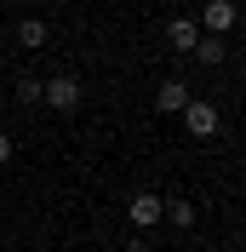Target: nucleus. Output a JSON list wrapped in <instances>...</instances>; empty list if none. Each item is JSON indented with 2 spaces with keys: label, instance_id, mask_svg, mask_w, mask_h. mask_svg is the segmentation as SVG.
<instances>
[{
  "label": "nucleus",
  "instance_id": "nucleus-7",
  "mask_svg": "<svg viewBox=\"0 0 246 252\" xmlns=\"http://www.w3.org/2000/svg\"><path fill=\"white\" fill-rule=\"evenodd\" d=\"M17 40H23L29 52H40L52 40V23H46V17H23V23H17Z\"/></svg>",
  "mask_w": 246,
  "mask_h": 252
},
{
  "label": "nucleus",
  "instance_id": "nucleus-5",
  "mask_svg": "<svg viewBox=\"0 0 246 252\" xmlns=\"http://www.w3.org/2000/svg\"><path fill=\"white\" fill-rule=\"evenodd\" d=\"M166 40H172V52H195L200 46V23H195V17H172V23H166Z\"/></svg>",
  "mask_w": 246,
  "mask_h": 252
},
{
  "label": "nucleus",
  "instance_id": "nucleus-11",
  "mask_svg": "<svg viewBox=\"0 0 246 252\" xmlns=\"http://www.w3.org/2000/svg\"><path fill=\"white\" fill-rule=\"evenodd\" d=\"M6 160H12V138H6V132H0V166H6Z\"/></svg>",
  "mask_w": 246,
  "mask_h": 252
},
{
  "label": "nucleus",
  "instance_id": "nucleus-6",
  "mask_svg": "<svg viewBox=\"0 0 246 252\" xmlns=\"http://www.w3.org/2000/svg\"><path fill=\"white\" fill-rule=\"evenodd\" d=\"M189 86L184 80H160V92H154V109H166V115H184V103H189Z\"/></svg>",
  "mask_w": 246,
  "mask_h": 252
},
{
  "label": "nucleus",
  "instance_id": "nucleus-4",
  "mask_svg": "<svg viewBox=\"0 0 246 252\" xmlns=\"http://www.w3.org/2000/svg\"><path fill=\"white\" fill-rule=\"evenodd\" d=\"M235 17H241V12H235V0H206V6H200V17H195V23H200V29H206V34H217V40H223V34L235 29Z\"/></svg>",
  "mask_w": 246,
  "mask_h": 252
},
{
  "label": "nucleus",
  "instance_id": "nucleus-8",
  "mask_svg": "<svg viewBox=\"0 0 246 252\" xmlns=\"http://www.w3.org/2000/svg\"><path fill=\"white\" fill-rule=\"evenodd\" d=\"M166 218L178 223V229H195V218H200V212H195V201H166Z\"/></svg>",
  "mask_w": 246,
  "mask_h": 252
},
{
  "label": "nucleus",
  "instance_id": "nucleus-1",
  "mask_svg": "<svg viewBox=\"0 0 246 252\" xmlns=\"http://www.w3.org/2000/svg\"><path fill=\"white\" fill-rule=\"evenodd\" d=\"M80 97H86V86H80V75H52L40 80V103H46L52 115H75Z\"/></svg>",
  "mask_w": 246,
  "mask_h": 252
},
{
  "label": "nucleus",
  "instance_id": "nucleus-3",
  "mask_svg": "<svg viewBox=\"0 0 246 252\" xmlns=\"http://www.w3.org/2000/svg\"><path fill=\"white\" fill-rule=\"evenodd\" d=\"M184 132H189V138H212V132H217V103L189 97V103H184Z\"/></svg>",
  "mask_w": 246,
  "mask_h": 252
},
{
  "label": "nucleus",
  "instance_id": "nucleus-9",
  "mask_svg": "<svg viewBox=\"0 0 246 252\" xmlns=\"http://www.w3.org/2000/svg\"><path fill=\"white\" fill-rule=\"evenodd\" d=\"M195 58H200V63H223V40H217V34H200Z\"/></svg>",
  "mask_w": 246,
  "mask_h": 252
},
{
  "label": "nucleus",
  "instance_id": "nucleus-2",
  "mask_svg": "<svg viewBox=\"0 0 246 252\" xmlns=\"http://www.w3.org/2000/svg\"><path fill=\"white\" fill-rule=\"evenodd\" d=\"M166 218V201H160V195H149V189H138V195H132V201H126V223H132V229H154V223Z\"/></svg>",
  "mask_w": 246,
  "mask_h": 252
},
{
  "label": "nucleus",
  "instance_id": "nucleus-10",
  "mask_svg": "<svg viewBox=\"0 0 246 252\" xmlns=\"http://www.w3.org/2000/svg\"><path fill=\"white\" fill-rule=\"evenodd\" d=\"M17 103H40V80H34V75L17 80Z\"/></svg>",
  "mask_w": 246,
  "mask_h": 252
},
{
  "label": "nucleus",
  "instance_id": "nucleus-12",
  "mask_svg": "<svg viewBox=\"0 0 246 252\" xmlns=\"http://www.w3.org/2000/svg\"><path fill=\"white\" fill-rule=\"evenodd\" d=\"M126 252H149V241H143V235H132V241H126Z\"/></svg>",
  "mask_w": 246,
  "mask_h": 252
}]
</instances>
